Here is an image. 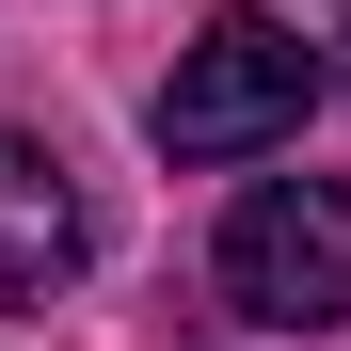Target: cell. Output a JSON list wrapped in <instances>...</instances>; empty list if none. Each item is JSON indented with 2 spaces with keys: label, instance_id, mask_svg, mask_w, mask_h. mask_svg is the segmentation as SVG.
<instances>
[{
  "label": "cell",
  "instance_id": "cell-3",
  "mask_svg": "<svg viewBox=\"0 0 351 351\" xmlns=\"http://www.w3.org/2000/svg\"><path fill=\"white\" fill-rule=\"evenodd\" d=\"M80 256H96L80 176L48 160L32 128H0V304H48V287H80Z\"/></svg>",
  "mask_w": 351,
  "mask_h": 351
},
{
  "label": "cell",
  "instance_id": "cell-2",
  "mask_svg": "<svg viewBox=\"0 0 351 351\" xmlns=\"http://www.w3.org/2000/svg\"><path fill=\"white\" fill-rule=\"evenodd\" d=\"M223 304L271 319V335L351 319V176H256L223 208Z\"/></svg>",
  "mask_w": 351,
  "mask_h": 351
},
{
  "label": "cell",
  "instance_id": "cell-1",
  "mask_svg": "<svg viewBox=\"0 0 351 351\" xmlns=\"http://www.w3.org/2000/svg\"><path fill=\"white\" fill-rule=\"evenodd\" d=\"M304 96H319V48L287 32V16H208L192 48H176V80H160V160H256L304 128Z\"/></svg>",
  "mask_w": 351,
  "mask_h": 351
}]
</instances>
